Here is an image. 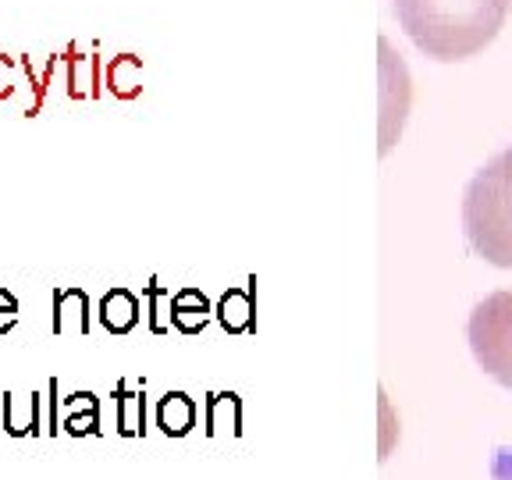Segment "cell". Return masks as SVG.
Masks as SVG:
<instances>
[{"instance_id": "obj_11", "label": "cell", "mask_w": 512, "mask_h": 480, "mask_svg": "<svg viewBox=\"0 0 512 480\" xmlns=\"http://www.w3.org/2000/svg\"><path fill=\"white\" fill-rule=\"evenodd\" d=\"M118 395V431L125 438H136V434L146 431V402H143V392H128V384L118 381L114 388Z\"/></svg>"}, {"instance_id": "obj_4", "label": "cell", "mask_w": 512, "mask_h": 480, "mask_svg": "<svg viewBox=\"0 0 512 480\" xmlns=\"http://www.w3.org/2000/svg\"><path fill=\"white\" fill-rule=\"evenodd\" d=\"M406 64L392 50V43L381 40V153L395 146V136L402 132V121L409 111V79Z\"/></svg>"}, {"instance_id": "obj_10", "label": "cell", "mask_w": 512, "mask_h": 480, "mask_svg": "<svg viewBox=\"0 0 512 480\" xmlns=\"http://www.w3.org/2000/svg\"><path fill=\"white\" fill-rule=\"evenodd\" d=\"M61 64H64V54L47 57V68H43V72L36 75V68H32L29 54L18 57V68H22L25 79H29V86H32V104L25 107V118H36V114L43 111V104H47V89H50V82H54V75H57V68H61Z\"/></svg>"}, {"instance_id": "obj_1", "label": "cell", "mask_w": 512, "mask_h": 480, "mask_svg": "<svg viewBox=\"0 0 512 480\" xmlns=\"http://www.w3.org/2000/svg\"><path fill=\"white\" fill-rule=\"evenodd\" d=\"M509 8L512 0H395V18L420 54L456 64L495 43Z\"/></svg>"}, {"instance_id": "obj_17", "label": "cell", "mask_w": 512, "mask_h": 480, "mask_svg": "<svg viewBox=\"0 0 512 480\" xmlns=\"http://www.w3.org/2000/svg\"><path fill=\"white\" fill-rule=\"evenodd\" d=\"M15 57H8V54H0V100H11L15 96Z\"/></svg>"}, {"instance_id": "obj_5", "label": "cell", "mask_w": 512, "mask_h": 480, "mask_svg": "<svg viewBox=\"0 0 512 480\" xmlns=\"http://www.w3.org/2000/svg\"><path fill=\"white\" fill-rule=\"evenodd\" d=\"M64 68H68V96L72 100H96L104 93V61L86 54L79 43L64 47Z\"/></svg>"}, {"instance_id": "obj_16", "label": "cell", "mask_w": 512, "mask_h": 480, "mask_svg": "<svg viewBox=\"0 0 512 480\" xmlns=\"http://www.w3.org/2000/svg\"><path fill=\"white\" fill-rule=\"evenodd\" d=\"M18 324V299L11 296L8 288H0V335H8Z\"/></svg>"}, {"instance_id": "obj_12", "label": "cell", "mask_w": 512, "mask_h": 480, "mask_svg": "<svg viewBox=\"0 0 512 480\" xmlns=\"http://www.w3.org/2000/svg\"><path fill=\"white\" fill-rule=\"evenodd\" d=\"M157 420L164 427V434H185L192 427V402L185 395H168L160 402Z\"/></svg>"}, {"instance_id": "obj_18", "label": "cell", "mask_w": 512, "mask_h": 480, "mask_svg": "<svg viewBox=\"0 0 512 480\" xmlns=\"http://www.w3.org/2000/svg\"><path fill=\"white\" fill-rule=\"evenodd\" d=\"M64 413H82V409H100L96 406V395L93 392H72L68 399H61Z\"/></svg>"}, {"instance_id": "obj_7", "label": "cell", "mask_w": 512, "mask_h": 480, "mask_svg": "<svg viewBox=\"0 0 512 480\" xmlns=\"http://www.w3.org/2000/svg\"><path fill=\"white\" fill-rule=\"evenodd\" d=\"M89 296L86 288L79 285H64L54 292V335H89Z\"/></svg>"}, {"instance_id": "obj_14", "label": "cell", "mask_w": 512, "mask_h": 480, "mask_svg": "<svg viewBox=\"0 0 512 480\" xmlns=\"http://www.w3.org/2000/svg\"><path fill=\"white\" fill-rule=\"evenodd\" d=\"M61 431L72 438H86V434H100V409H82V413H64Z\"/></svg>"}, {"instance_id": "obj_9", "label": "cell", "mask_w": 512, "mask_h": 480, "mask_svg": "<svg viewBox=\"0 0 512 480\" xmlns=\"http://www.w3.org/2000/svg\"><path fill=\"white\" fill-rule=\"evenodd\" d=\"M136 320H139V303L128 288H114V292H107L100 299V324L111 335H128V331L136 328Z\"/></svg>"}, {"instance_id": "obj_8", "label": "cell", "mask_w": 512, "mask_h": 480, "mask_svg": "<svg viewBox=\"0 0 512 480\" xmlns=\"http://www.w3.org/2000/svg\"><path fill=\"white\" fill-rule=\"evenodd\" d=\"M104 89H111L118 100H132L143 89V61L136 54H118L104 64Z\"/></svg>"}, {"instance_id": "obj_20", "label": "cell", "mask_w": 512, "mask_h": 480, "mask_svg": "<svg viewBox=\"0 0 512 480\" xmlns=\"http://www.w3.org/2000/svg\"><path fill=\"white\" fill-rule=\"evenodd\" d=\"M153 299V331H164V320H160V288H150Z\"/></svg>"}, {"instance_id": "obj_19", "label": "cell", "mask_w": 512, "mask_h": 480, "mask_svg": "<svg viewBox=\"0 0 512 480\" xmlns=\"http://www.w3.org/2000/svg\"><path fill=\"white\" fill-rule=\"evenodd\" d=\"M47 402H50L47 434H57V431H61V427H57V377H50V381H47Z\"/></svg>"}, {"instance_id": "obj_13", "label": "cell", "mask_w": 512, "mask_h": 480, "mask_svg": "<svg viewBox=\"0 0 512 480\" xmlns=\"http://www.w3.org/2000/svg\"><path fill=\"white\" fill-rule=\"evenodd\" d=\"M175 320H178V328L196 331L203 324V299L196 296V292H182V296L175 299Z\"/></svg>"}, {"instance_id": "obj_3", "label": "cell", "mask_w": 512, "mask_h": 480, "mask_svg": "<svg viewBox=\"0 0 512 480\" xmlns=\"http://www.w3.org/2000/svg\"><path fill=\"white\" fill-rule=\"evenodd\" d=\"M477 367L512 392V292H491L470 313L466 324Z\"/></svg>"}, {"instance_id": "obj_2", "label": "cell", "mask_w": 512, "mask_h": 480, "mask_svg": "<svg viewBox=\"0 0 512 480\" xmlns=\"http://www.w3.org/2000/svg\"><path fill=\"white\" fill-rule=\"evenodd\" d=\"M463 232L484 264L512 271V146L495 153L466 185Z\"/></svg>"}, {"instance_id": "obj_15", "label": "cell", "mask_w": 512, "mask_h": 480, "mask_svg": "<svg viewBox=\"0 0 512 480\" xmlns=\"http://www.w3.org/2000/svg\"><path fill=\"white\" fill-rule=\"evenodd\" d=\"M246 313H249V303L242 296H228L224 299V324L228 328H246Z\"/></svg>"}, {"instance_id": "obj_6", "label": "cell", "mask_w": 512, "mask_h": 480, "mask_svg": "<svg viewBox=\"0 0 512 480\" xmlns=\"http://www.w3.org/2000/svg\"><path fill=\"white\" fill-rule=\"evenodd\" d=\"M4 431L11 438H40L47 427H43V395L29 392H4Z\"/></svg>"}]
</instances>
